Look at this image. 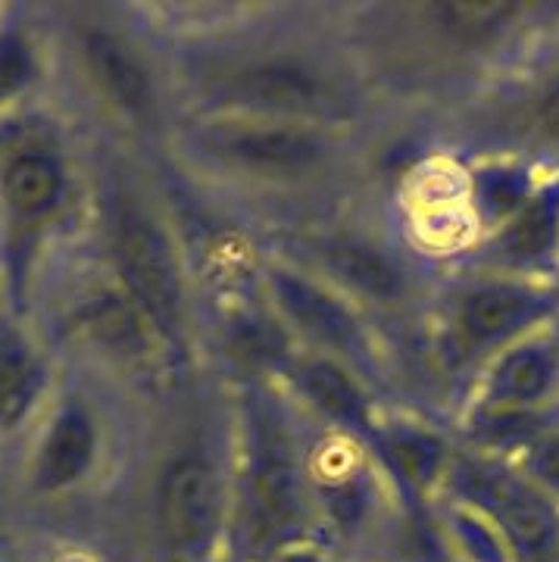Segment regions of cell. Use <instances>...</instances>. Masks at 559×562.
I'll list each match as a JSON object with an SVG mask.
<instances>
[{
	"instance_id": "1",
	"label": "cell",
	"mask_w": 559,
	"mask_h": 562,
	"mask_svg": "<svg viewBox=\"0 0 559 562\" xmlns=\"http://www.w3.org/2000/svg\"><path fill=\"white\" fill-rule=\"evenodd\" d=\"M185 116L394 132L340 32L335 0H138Z\"/></svg>"
},
{
	"instance_id": "2",
	"label": "cell",
	"mask_w": 559,
	"mask_h": 562,
	"mask_svg": "<svg viewBox=\"0 0 559 562\" xmlns=\"http://www.w3.org/2000/svg\"><path fill=\"white\" fill-rule=\"evenodd\" d=\"M372 98L416 128L469 98L557 20L559 0H335Z\"/></svg>"
},
{
	"instance_id": "3",
	"label": "cell",
	"mask_w": 559,
	"mask_h": 562,
	"mask_svg": "<svg viewBox=\"0 0 559 562\" xmlns=\"http://www.w3.org/2000/svg\"><path fill=\"white\" fill-rule=\"evenodd\" d=\"M394 132L250 116H185L160 160L220 194L260 232H269L376 198Z\"/></svg>"
},
{
	"instance_id": "4",
	"label": "cell",
	"mask_w": 559,
	"mask_h": 562,
	"mask_svg": "<svg viewBox=\"0 0 559 562\" xmlns=\"http://www.w3.org/2000/svg\"><path fill=\"white\" fill-rule=\"evenodd\" d=\"M138 519L144 562L228 560L232 401L200 369L150 397L120 494Z\"/></svg>"
},
{
	"instance_id": "5",
	"label": "cell",
	"mask_w": 559,
	"mask_h": 562,
	"mask_svg": "<svg viewBox=\"0 0 559 562\" xmlns=\"http://www.w3.org/2000/svg\"><path fill=\"white\" fill-rule=\"evenodd\" d=\"M57 81L54 98L85 135L160 160L179 132L181 103L163 38L141 3H44Z\"/></svg>"
},
{
	"instance_id": "6",
	"label": "cell",
	"mask_w": 559,
	"mask_h": 562,
	"mask_svg": "<svg viewBox=\"0 0 559 562\" xmlns=\"http://www.w3.org/2000/svg\"><path fill=\"white\" fill-rule=\"evenodd\" d=\"M91 138L51 94L0 120V303L29 313L44 272L85 241Z\"/></svg>"
},
{
	"instance_id": "7",
	"label": "cell",
	"mask_w": 559,
	"mask_h": 562,
	"mask_svg": "<svg viewBox=\"0 0 559 562\" xmlns=\"http://www.w3.org/2000/svg\"><path fill=\"white\" fill-rule=\"evenodd\" d=\"M85 247L138 303L176 372H200L198 297L154 157L91 138V220Z\"/></svg>"
},
{
	"instance_id": "8",
	"label": "cell",
	"mask_w": 559,
	"mask_h": 562,
	"mask_svg": "<svg viewBox=\"0 0 559 562\" xmlns=\"http://www.w3.org/2000/svg\"><path fill=\"white\" fill-rule=\"evenodd\" d=\"M260 235L266 254L310 272L379 325L403 362V403L425 409L416 350L438 269L422 262L394 235L381 213L379 194Z\"/></svg>"
},
{
	"instance_id": "9",
	"label": "cell",
	"mask_w": 559,
	"mask_h": 562,
	"mask_svg": "<svg viewBox=\"0 0 559 562\" xmlns=\"http://www.w3.org/2000/svg\"><path fill=\"white\" fill-rule=\"evenodd\" d=\"M147 401L88 372L66 369L57 394L7 462L16 501L66 509L116 497Z\"/></svg>"
},
{
	"instance_id": "10",
	"label": "cell",
	"mask_w": 559,
	"mask_h": 562,
	"mask_svg": "<svg viewBox=\"0 0 559 562\" xmlns=\"http://www.w3.org/2000/svg\"><path fill=\"white\" fill-rule=\"evenodd\" d=\"M225 384L232 401L228 560L276 562L294 547L322 543L298 413L266 379Z\"/></svg>"
},
{
	"instance_id": "11",
	"label": "cell",
	"mask_w": 559,
	"mask_h": 562,
	"mask_svg": "<svg viewBox=\"0 0 559 562\" xmlns=\"http://www.w3.org/2000/svg\"><path fill=\"white\" fill-rule=\"evenodd\" d=\"M29 316L38 322L66 369L116 384L132 397H157L185 379L138 303L85 241L44 272Z\"/></svg>"
},
{
	"instance_id": "12",
	"label": "cell",
	"mask_w": 559,
	"mask_h": 562,
	"mask_svg": "<svg viewBox=\"0 0 559 562\" xmlns=\"http://www.w3.org/2000/svg\"><path fill=\"white\" fill-rule=\"evenodd\" d=\"M557 319L550 281L440 269L420 331V384L425 409L450 422L466 387L506 347Z\"/></svg>"
},
{
	"instance_id": "13",
	"label": "cell",
	"mask_w": 559,
	"mask_h": 562,
	"mask_svg": "<svg viewBox=\"0 0 559 562\" xmlns=\"http://www.w3.org/2000/svg\"><path fill=\"white\" fill-rule=\"evenodd\" d=\"M416 138L454 154H506L559 169V13L535 41Z\"/></svg>"
},
{
	"instance_id": "14",
	"label": "cell",
	"mask_w": 559,
	"mask_h": 562,
	"mask_svg": "<svg viewBox=\"0 0 559 562\" xmlns=\"http://www.w3.org/2000/svg\"><path fill=\"white\" fill-rule=\"evenodd\" d=\"M260 288L281 331L298 350L340 362L376 387L381 401L403 403V362L360 306L272 254L262 257Z\"/></svg>"
},
{
	"instance_id": "15",
	"label": "cell",
	"mask_w": 559,
	"mask_h": 562,
	"mask_svg": "<svg viewBox=\"0 0 559 562\" xmlns=\"http://www.w3.org/2000/svg\"><path fill=\"white\" fill-rule=\"evenodd\" d=\"M559 416V319L506 347L466 387L450 425L466 450L506 460Z\"/></svg>"
},
{
	"instance_id": "16",
	"label": "cell",
	"mask_w": 559,
	"mask_h": 562,
	"mask_svg": "<svg viewBox=\"0 0 559 562\" xmlns=\"http://www.w3.org/2000/svg\"><path fill=\"white\" fill-rule=\"evenodd\" d=\"M300 419V416H298ZM303 425V472L313 513L325 547L354 562H372L391 525L398 522L400 503L384 482L362 438Z\"/></svg>"
},
{
	"instance_id": "17",
	"label": "cell",
	"mask_w": 559,
	"mask_h": 562,
	"mask_svg": "<svg viewBox=\"0 0 559 562\" xmlns=\"http://www.w3.org/2000/svg\"><path fill=\"white\" fill-rule=\"evenodd\" d=\"M440 494L481 509L497 525L516 562H559V506L506 460L460 447Z\"/></svg>"
},
{
	"instance_id": "18",
	"label": "cell",
	"mask_w": 559,
	"mask_h": 562,
	"mask_svg": "<svg viewBox=\"0 0 559 562\" xmlns=\"http://www.w3.org/2000/svg\"><path fill=\"white\" fill-rule=\"evenodd\" d=\"M362 443L406 513H425L438 501L460 450L450 422L406 403H381Z\"/></svg>"
},
{
	"instance_id": "19",
	"label": "cell",
	"mask_w": 559,
	"mask_h": 562,
	"mask_svg": "<svg viewBox=\"0 0 559 562\" xmlns=\"http://www.w3.org/2000/svg\"><path fill=\"white\" fill-rule=\"evenodd\" d=\"M60 353L38 322L0 303V460L20 450L63 382Z\"/></svg>"
},
{
	"instance_id": "20",
	"label": "cell",
	"mask_w": 559,
	"mask_h": 562,
	"mask_svg": "<svg viewBox=\"0 0 559 562\" xmlns=\"http://www.w3.org/2000/svg\"><path fill=\"white\" fill-rule=\"evenodd\" d=\"M488 276L554 281L559 276V169H554L528 203L484 235L460 262ZM450 269V266H447Z\"/></svg>"
},
{
	"instance_id": "21",
	"label": "cell",
	"mask_w": 559,
	"mask_h": 562,
	"mask_svg": "<svg viewBox=\"0 0 559 562\" xmlns=\"http://www.w3.org/2000/svg\"><path fill=\"white\" fill-rule=\"evenodd\" d=\"M272 384L303 422L354 438H366L381 403H388L354 369L306 350H294L281 362Z\"/></svg>"
},
{
	"instance_id": "22",
	"label": "cell",
	"mask_w": 559,
	"mask_h": 562,
	"mask_svg": "<svg viewBox=\"0 0 559 562\" xmlns=\"http://www.w3.org/2000/svg\"><path fill=\"white\" fill-rule=\"evenodd\" d=\"M57 63L44 3L0 0V120L54 94Z\"/></svg>"
},
{
	"instance_id": "23",
	"label": "cell",
	"mask_w": 559,
	"mask_h": 562,
	"mask_svg": "<svg viewBox=\"0 0 559 562\" xmlns=\"http://www.w3.org/2000/svg\"><path fill=\"white\" fill-rule=\"evenodd\" d=\"M466 160V191L469 210L479 225V241L491 235L497 225L522 210L528 198L540 188L554 169H544L538 162L506 157V154H460Z\"/></svg>"
},
{
	"instance_id": "24",
	"label": "cell",
	"mask_w": 559,
	"mask_h": 562,
	"mask_svg": "<svg viewBox=\"0 0 559 562\" xmlns=\"http://www.w3.org/2000/svg\"><path fill=\"white\" fill-rule=\"evenodd\" d=\"M425 513L447 562H516L497 525L472 503L440 494Z\"/></svg>"
},
{
	"instance_id": "25",
	"label": "cell",
	"mask_w": 559,
	"mask_h": 562,
	"mask_svg": "<svg viewBox=\"0 0 559 562\" xmlns=\"http://www.w3.org/2000/svg\"><path fill=\"white\" fill-rule=\"evenodd\" d=\"M506 462L535 484L547 501L559 506V416L544 425L538 435H532L519 450H513Z\"/></svg>"
},
{
	"instance_id": "26",
	"label": "cell",
	"mask_w": 559,
	"mask_h": 562,
	"mask_svg": "<svg viewBox=\"0 0 559 562\" xmlns=\"http://www.w3.org/2000/svg\"><path fill=\"white\" fill-rule=\"evenodd\" d=\"M276 562H354V560L340 557V553H335V550H332V547H325V543H303V547H294V550L281 553Z\"/></svg>"
},
{
	"instance_id": "27",
	"label": "cell",
	"mask_w": 559,
	"mask_h": 562,
	"mask_svg": "<svg viewBox=\"0 0 559 562\" xmlns=\"http://www.w3.org/2000/svg\"><path fill=\"white\" fill-rule=\"evenodd\" d=\"M550 291H554V303H557V319H559V276L550 281Z\"/></svg>"
},
{
	"instance_id": "28",
	"label": "cell",
	"mask_w": 559,
	"mask_h": 562,
	"mask_svg": "<svg viewBox=\"0 0 559 562\" xmlns=\"http://www.w3.org/2000/svg\"><path fill=\"white\" fill-rule=\"evenodd\" d=\"M222 562H235V560H222Z\"/></svg>"
}]
</instances>
